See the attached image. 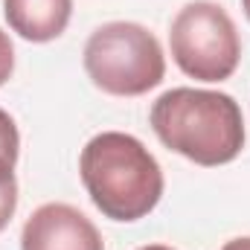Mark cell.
<instances>
[{"mask_svg": "<svg viewBox=\"0 0 250 250\" xmlns=\"http://www.w3.org/2000/svg\"><path fill=\"white\" fill-rule=\"evenodd\" d=\"M21 250H105V242L82 209L70 204H44L26 218Z\"/></svg>", "mask_w": 250, "mask_h": 250, "instance_id": "5", "label": "cell"}, {"mask_svg": "<svg viewBox=\"0 0 250 250\" xmlns=\"http://www.w3.org/2000/svg\"><path fill=\"white\" fill-rule=\"evenodd\" d=\"M221 250H250V236H242V239H230Z\"/></svg>", "mask_w": 250, "mask_h": 250, "instance_id": "10", "label": "cell"}, {"mask_svg": "<svg viewBox=\"0 0 250 250\" xmlns=\"http://www.w3.org/2000/svg\"><path fill=\"white\" fill-rule=\"evenodd\" d=\"M87 79L111 96H143L166 76V56L154 32L143 23L111 21L90 32L84 44Z\"/></svg>", "mask_w": 250, "mask_h": 250, "instance_id": "3", "label": "cell"}, {"mask_svg": "<svg viewBox=\"0 0 250 250\" xmlns=\"http://www.w3.org/2000/svg\"><path fill=\"white\" fill-rule=\"evenodd\" d=\"M79 175L93 207L114 221L146 218L163 195V169L131 134L102 131L82 148Z\"/></svg>", "mask_w": 250, "mask_h": 250, "instance_id": "2", "label": "cell"}, {"mask_svg": "<svg viewBox=\"0 0 250 250\" xmlns=\"http://www.w3.org/2000/svg\"><path fill=\"white\" fill-rule=\"evenodd\" d=\"M18 148H21V134H18V125L15 120L0 108V157L18 163Z\"/></svg>", "mask_w": 250, "mask_h": 250, "instance_id": "8", "label": "cell"}, {"mask_svg": "<svg viewBox=\"0 0 250 250\" xmlns=\"http://www.w3.org/2000/svg\"><path fill=\"white\" fill-rule=\"evenodd\" d=\"M18 209V181H15V163L0 157V233L9 227L12 215Z\"/></svg>", "mask_w": 250, "mask_h": 250, "instance_id": "7", "label": "cell"}, {"mask_svg": "<svg viewBox=\"0 0 250 250\" xmlns=\"http://www.w3.org/2000/svg\"><path fill=\"white\" fill-rule=\"evenodd\" d=\"M242 6H245V15H248V21H250V0H242Z\"/></svg>", "mask_w": 250, "mask_h": 250, "instance_id": "12", "label": "cell"}, {"mask_svg": "<svg viewBox=\"0 0 250 250\" xmlns=\"http://www.w3.org/2000/svg\"><path fill=\"white\" fill-rule=\"evenodd\" d=\"M151 128L166 148L198 166L233 163L245 148L242 108L221 90H166L151 105Z\"/></svg>", "mask_w": 250, "mask_h": 250, "instance_id": "1", "label": "cell"}, {"mask_svg": "<svg viewBox=\"0 0 250 250\" xmlns=\"http://www.w3.org/2000/svg\"><path fill=\"white\" fill-rule=\"evenodd\" d=\"M169 47L175 64L198 82L230 79L242 59L236 23L227 9L212 0H192L175 15Z\"/></svg>", "mask_w": 250, "mask_h": 250, "instance_id": "4", "label": "cell"}, {"mask_svg": "<svg viewBox=\"0 0 250 250\" xmlns=\"http://www.w3.org/2000/svg\"><path fill=\"white\" fill-rule=\"evenodd\" d=\"M140 250H175V248H169V245H146V248H140Z\"/></svg>", "mask_w": 250, "mask_h": 250, "instance_id": "11", "label": "cell"}, {"mask_svg": "<svg viewBox=\"0 0 250 250\" xmlns=\"http://www.w3.org/2000/svg\"><path fill=\"white\" fill-rule=\"evenodd\" d=\"M12 70H15V47H12L9 35L0 29V87L12 79Z\"/></svg>", "mask_w": 250, "mask_h": 250, "instance_id": "9", "label": "cell"}, {"mask_svg": "<svg viewBox=\"0 0 250 250\" xmlns=\"http://www.w3.org/2000/svg\"><path fill=\"white\" fill-rule=\"evenodd\" d=\"M9 29L23 41H56L73 18V0H3Z\"/></svg>", "mask_w": 250, "mask_h": 250, "instance_id": "6", "label": "cell"}]
</instances>
